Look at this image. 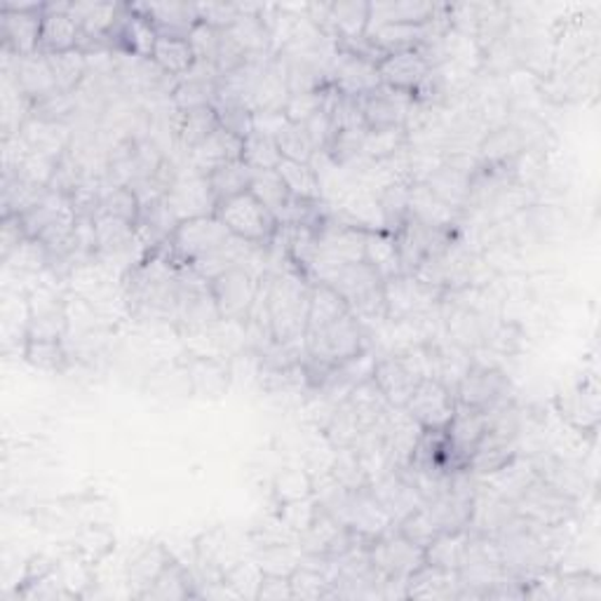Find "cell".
Wrapping results in <instances>:
<instances>
[{
  "label": "cell",
  "instance_id": "1",
  "mask_svg": "<svg viewBox=\"0 0 601 601\" xmlns=\"http://www.w3.org/2000/svg\"><path fill=\"white\" fill-rule=\"evenodd\" d=\"M266 313L264 322L275 344L303 352L305 358V325L311 308L313 280L295 266L277 268L264 275Z\"/></svg>",
  "mask_w": 601,
  "mask_h": 601
},
{
  "label": "cell",
  "instance_id": "2",
  "mask_svg": "<svg viewBox=\"0 0 601 601\" xmlns=\"http://www.w3.org/2000/svg\"><path fill=\"white\" fill-rule=\"evenodd\" d=\"M313 283L329 285L338 297H341L350 313L358 320H376L388 317V308H385V291L383 277L366 264H346L334 268H320L313 275Z\"/></svg>",
  "mask_w": 601,
  "mask_h": 601
},
{
  "label": "cell",
  "instance_id": "3",
  "mask_svg": "<svg viewBox=\"0 0 601 601\" xmlns=\"http://www.w3.org/2000/svg\"><path fill=\"white\" fill-rule=\"evenodd\" d=\"M236 236L219 221L217 214L212 217H197L181 221L175 230L172 240L165 247L179 266H193L212 254L221 252Z\"/></svg>",
  "mask_w": 601,
  "mask_h": 601
},
{
  "label": "cell",
  "instance_id": "4",
  "mask_svg": "<svg viewBox=\"0 0 601 601\" xmlns=\"http://www.w3.org/2000/svg\"><path fill=\"white\" fill-rule=\"evenodd\" d=\"M217 217L236 238L261 247H268L273 242L277 226H280L250 191L221 203L217 207Z\"/></svg>",
  "mask_w": 601,
  "mask_h": 601
},
{
  "label": "cell",
  "instance_id": "5",
  "mask_svg": "<svg viewBox=\"0 0 601 601\" xmlns=\"http://www.w3.org/2000/svg\"><path fill=\"white\" fill-rule=\"evenodd\" d=\"M456 405H464L489 413L507 402H513V385L496 366L470 364L464 378L456 385Z\"/></svg>",
  "mask_w": 601,
  "mask_h": 601
},
{
  "label": "cell",
  "instance_id": "6",
  "mask_svg": "<svg viewBox=\"0 0 601 601\" xmlns=\"http://www.w3.org/2000/svg\"><path fill=\"white\" fill-rule=\"evenodd\" d=\"M364 244H366V230L348 226L344 221L334 219L329 214L327 221L317 228V261H315L313 275L320 268L360 264V261H364Z\"/></svg>",
  "mask_w": 601,
  "mask_h": 601
},
{
  "label": "cell",
  "instance_id": "7",
  "mask_svg": "<svg viewBox=\"0 0 601 601\" xmlns=\"http://www.w3.org/2000/svg\"><path fill=\"white\" fill-rule=\"evenodd\" d=\"M576 503L545 480H538L513 503L515 513L533 527H560L576 517Z\"/></svg>",
  "mask_w": 601,
  "mask_h": 601
},
{
  "label": "cell",
  "instance_id": "8",
  "mask_svg": "<svg viewBox=\"0 0 601 601\" xmlns=\"http://www.w3.org/2000/svg\"><path fill=\"white\" fill-rule=\"evenodd\" d=\"M261 275L250 268H230L209 283L224 322H247L259 297Z\"/></svg>",
  "mask_w": 601,
  "mask_h": 601
},
{
  "label": "cell",
  "instance_id": "9",
  "mask_svg": "<svg viewBox=\"0 0 601 601\" xmlns=\"http://www.w3.org/2000/svg\"><path fill=\"white\" fill-rule=\"evenodd\" d=\"M45 3H3L0 12V38L3 50L14 57H28L40 50Z\"/></svg>",
  "mask_w": 601,
  "mask_h": 601
},
{
  "label": "cell",
  "instance_id": "10",
  "mask_svg": "<svg viewBox=\"0 0 601 601\" xmlns=\"http://www.w3.org/2000/svg\"><path fill=\"white\" fill-rule=\"evenodd\" d=\"M369 562L385 580L407 582L409 576L425 564V550L409 543L397 529H390L369 545Z\"/></svg>",
  "mask_w": 601,
  "mask_h": 601
},
{
  "label": "cell",
  "instance_id": "11",
  "mask_svg": "<svg viewBox=\"0 0 601 601\" xmlns=\"http://www.w3.org/2000/svg\"><path fill=\"white\" fill-rule=\"evenodd\" d=\"M405 411L423 430H444L454 419L456 395L437 378H421Z\"/></svg>",
  "mask_w": 601,
  "mask_h": 601
},
{
  "label": "cell",
  "instance_id": "12",
  "mask_svg": "<svg viewBox=\"0 0 601 601\" xmlns=\"http://www.w3.org/2000/svg\"><path fill=\"white\" fill-rule=\"evenodd\" d=\"M413 95L402 89H395L388 85H381L378 89L369 92L360 97V109L366 130H390L405 128L409 111L413 106Z\"/></svg>",
  "mask_w": 601,
  "mask_h": 601
},
{
  "label": "cell",
  "instance_id": "13",
  "mask_svg": "<svg viewBox=\"0 0 601 601\" xmlns=\"http://www.w3.org/2000/svg\"><path fill=\"white\" fill-rule=\"evenodd\" d=\"M169 209L177 217V221H189L197 217H212L217 214V197H214L209 181L203 175H191V177H177L172 189L165 195Z\"/></svg>",
  "mask_w": 601,
  "mask_h": 601
},
{
  "label": "cell",
  "instance_id": "14",
  "mask_svg": "<svg viewBox=\"0 0 601 601\" xmlns=\"http://www.w3.org/2000/svg\"><path fill=\"white\" fill-rule=\"evenodd\" d=\"M484 430H486V413L464 405H456L454 419L444 428L446 446H449L456 470H464L468 466L477 444H480V440L484 437Z\"/></svg>",
  "mask_w": 601,
  "mask_h": 601
},
{
  "label": "cell",
  "instance_id": "15",
  "mask_svg": "<svg viewBox=\"0 0 601 601\" xmlns=\"http://www.w3.org/2000/svg\"><path fill=\"white\" fill-rule=\"evenodd\" d=\"M332 85L348 97H364L383 85L378 67L350 52L336 50L332 61Z\"/></svg>",
  "mask_w": 601,
  "mask_h": 601
},
{
  "label": "cell",
  "instance_id": "16",
  "mask_svg": "<svg viewBox=\"0 0 601 601\" xmlns=\"http://www.w3.org/2000/svg\"><path fill=\"white\" fill-rule=\"evenodd\" d=\"M376 385L381 393L388 399L390 407L395 409H405L407 402L411 399L416 385L421 383V374L407 358L399 356H388L381 358L374 366V376Z\"/></svg>",
  "mask_w": 601,
  "mask_h": 601
},
{
  "label": "cell",
  "instance_id": "17",
  "mask_svg": "<svg viewBox=\"0 0 601 601\" xmlns=\"http://www.w3.org/2000/svg\"><path fill=\"white\" fill-rule=\"evenodd\" d=\"M71 3H45L43 28H40V50L43 55L69 52L81 45L83 31L71 14Z\"/></svg>",
  "mask_w": 601,
  "mask_h": 601
},
{
  "label": "cell",
  "instance_id": "18",
  "mask_svg": "<svg viewBox=\"0 0 601 601\" xmlns=\"http://www.w3.org/2000/svg\"><path fill=\"white\" fill-rule=\"evenodd\" d=\"M385 308H388V317L393 315H413L421 313L425 308L433 305L435 289L423 285L416 275H397L385 280Z\"/></svg>",
  "mask_w": 601,
  "mask_h": 601
},
{
  "label": "cell",
  "instance_id": "19",
  "mask_svg": "<svg viewBox=\"0 0 601 601\" xmlns=\"http://www.w3.org/2000/svg\"><path fill=\"white\" fill-rule=\"evenodd\" d=\"M236 160H242V139L230 134L224 128H219L212 136H207L203 144L189 153L191 169L195 175H203V177Z\"/></svg>",
  "mask_w": 601,
  "mask_h": 601
},
{
  "label": "cell",
  "instance_id": "20",
  "mask_svg": "<svg viewBox=\"0 0 601 601\" xmlns=\"http://www.w3.org/2000/svg\"><path fill=\"white\" fill-rule=\"evenodd\" d=\"M134 12L142 14L151 26L158 31V36L167 38H187L193 31L197 20V5L189 3H148V5H132Z\"/></svg>",
  "mask_w": 601,
  "mask_h": 601
},
{
  "label": "cell",
  "instance_id": "21",
  "mask_svg": "<svg viewBox=\"0 0 601 601\" xmlns=\"http://www.w3.org/2000/svg\"><path fill=\"white\" fill-rule=\"evenodd\" d=\"M428 73L430 64L421 57L419 50L385 55V59L378 64V75L383 85L409 92V95H416V89L421 87Z\"/></svg>",
  "mask_w": 601,
  "mask_h": 601
},
{
  "label": "cell",
  "instance_id": "22",
  "mask_svg": "<svg viewBox=\"0 0 601 601\" xmlns=\"http://www.w3.org/2000/svg\"><path fill=\"white\" fill-rule=\"evenodd\" d=\"M460 578L458 572H449L435 564H423L419 572H413L407 580V599H425V601H452L458 599Z\"/></svg>",
  "mask_w": 601,
  "mask_h": 601
},
{
  "label": "cell",
  "instance_id": "23",
  "mask_svg": "<svg viewBox=\"0 0 601 601\" xmlns=\"http://www.w3.org/2000/svg\"><path fill=\"white\" fill-rule=\"evenodd\" d=\"M533 468L538 472L541 480H545L548 484H552L554 489H560L562 493H566L568 498L578 501L585 489H588V480H585V470L574 464V460L562 458V456H552V454H543L541 458H531Z\"/></svg>",
  "mask_w": 601,
  "mask_h": 601
},
{
  "label": "cell",
  "instance_id": "24",
  "mask_svg": "<svg viewBox=\"0 0 601 601\" xmlns=\"http://www.w3.org/2000/svg\"><path fill=\"white\" fill-rule=\"evenodd\" d=\"M169 560H172V554H169L165 545H158V543L139 545L134 548V552H130L125 564V576L132 588H136L134 597H142L151 588V582L160 576Z\"/></svg>",
  "mask_w": 601,
  "mask_h": 601
},
{
  "label": "cell",
  "instance_id": "25",
  "mask_svg": "<svg viewBox=\"0 0 601 601\" xmlns=\"http://www.w3.org/2000/svg\"><path fill=\"white\" fill-rule=\"evenodd\" d=\"M437 10L435 3H416V0H385L369 8L366 36L388 24H425Z\"/></svg>",
  "mask_w": 601,
  "mask_h": 601
},
{
  "label": "cell",
  "instance_id": "26",
  "mask_svg": "<svg viewBox=\"0 0 601 601\" xmlns=\"http://www.w3.org/2000/svg\"><path fill=\"white\" fill-rule=\"evenodd\" d=\"M480 480L493 491L498 493L501 498L515 503L524 491H527L536 480H538V472L533 468V460L531 458H513L510 464L503 466L501 470L491 472L486 477H480Z\"/></svg>",
  "mask_w": 601,
  "mask_h": 601
},
{
  "label": "cell",
  "instance_id": "27",
  "mask_svg": "<svg viewBox=\"0 0 601 601\" xmlns=\"http://www.w3.org/2000/svg\"><path fill=\"white\" fill-rule=\"evenodd\" d=\"M95 236H97V259L109 261L125 256L132 252V244H139L136 228L128 221L97 214L95 217Z\"/></svg>",
  "mask_w": 601,
  "mask_h": 601
},
{
  "label": "cell",
  "instance_id": "28",
  "mask_svg": "<svg viewBox=\"0 0 601 601\" xmlns=\"http://www.w3.org/2000/svg\"><path fill=\"white\" fill-rule=\"evenodd\" d=\"M409 217L437 230H452L456 221V209L430 191L428 183H411L409 187Z\"/></svg>",
  "mask_w": 601,
  "mask_h": 601
},
{
  "label": "cell",
  "instance_id": "29",
  "mask_svg": "<svg viewBox=\"0 0 601 601\" xmlns=\"http://www.w3.org/2000/svg\"><path fill=\"white\" fill-rule=\"evenodd\" d=\"M477 151H480V167L515 165L521 151H527V139L515 128H501L489 132Z\"/></svg>",
  "mask_w": 601,
  "mask_h": 601
},
{
  "label": "cell",
  "instance_id": "30",
  "mask_svg": "<svg viewBox=\"0 0 601 601\" xmlns=\"http://www.w3.org/2000/svg\"><path fill=\"white\" fill-rule=\"evenodd\" d=\"M289 97L291 92L283 61L273 57L264 73L259 75V83L254 89V111H285Z\"/></svg>",
  "mask_w": 601,
  "mask_h": 601
},
{
  "label": "cell",
  "instance_id": "31",
  "mask_svg": "<svg viewBox=\"0 0 601 601\" xmlns=\"http://www.w3.org/2000/svg\"><path fill=\"white\" fill-rule=\"evenodd\" d=\"M195 578L189 566H183L175 557L167 562V566L160 572V576L151 582V588L139 599H158V601H172V599H189L197 597L193 590Z\"/></svg>",
  "mask_w": 601,
  "mask_h": 601
},
{
  "label": "cell",
  "instance_id": "32",
  "mask_svg": "<svg viewBox=\"0 0 601 601\" xmlns=\"http://www.w3.org/2000/svg\"><path fill=\"white\" fill-rule=\"evenodd\" d=\"M369 8L372 3H360V0H348V3H332V28L329 38L336 43L358 40L366 36Z\"/></svg>",
  "mask_w": 601,
  "mask_h": 601
},
{
  "label": "cell",
  "instance_id": "33",
  "mask_svg": "<svg viewBox=\"0 0 601 601\" xmlns=\"http://www.w3.org/2000/svg\"><path fill=\"white\" fill-rule=\"evenodd\" d=\"M364 261L372 266L383 280L402 275V266H399V252L395 236L388 230H376V233H366L364 244Z\"/></svg>",
  "mask_w": 601,
  "mask_h": 601
},
{
  "label": "cell",
  "instance_id": "34",
  "mask_svg": "<svg viewBox=\"0 0 601 601\" xmlns=\"http://www.w3.org/2000/svg\"><path fill=\"white\" fill-rule=\"evenodd\" d=\"M219 128V116L214 111V106H197V109L181 111V122L177 130L179 144L191 153Z\"/></svg>",
  "mask_w": 601,
  "mask_h": 601
},
{
  "label": "cell",
  "instance_id": "35",
  "mask_svg": "<svg viewBox=\"0 0 601 601\" xmlns=\"http://www.w3.org/2000/svg\"><path fill=\"white\" fill-rule=\"evenodd\" d=\"M252 179H254V169L250 165H244L242 160L228 163L219 169H214L212 175H207L209 189L217 197V205L226 203V200L242 195L252 189Z\"/></svg>",
  "mask_w": 601,
  "mask_h": 601
},
{
  "label": "cell",
  "instance_id": "36",
  "mask_svg": "<svg viewBox=\"0 0 601 601\" xmlns=\"http://www.w3.org/2000/svg\"><path fill=\"white\" fill-rule=\"evenodd\" d=\"M153 64H156L163 73L175 75V79H181L187 75L193 64H195V55L191 50V45L187 38H167L160 36L156 48H153Z\"/></svg>",
  "mask_w": 601,
  "mask_h": 601
},
{
  "label": "cell",
  "instance_id": "37",
  "mask_svg": "<svg viewBox=\"0 0 601 601\" xmlns=\"http://www.w3.org/2000/svg\"><path fill=\"white\" fill-rule=\"evenodd\" d=\"M468 541H470L468 529L440 533L435 541L425 548V562L442 566V568H449V572H458V568L466 562Z\"/></svg>",
  "mask_w": 601,
  "mask_h": 601
},
{
  "label": "cell",
  "instance_id": "38",
  "mask_svg": "<svg viewBox=\"0 0 601 601\" xmlns=\"http://www.w3.org/2000/svg\"><path fill=\"white\" fill-rule=\"evenodd\" d=\"M48 57V64L52 69L57 89L64 92V95H73L75 87H81L85 75L89 71V61L83 50H69V52H57V55H45Z\"/></svg>",
  "mask_w": 601,
  "mask_h": 601
},
{
  "label": "cell",
  "instance_id": "39",
  "mask_svg": "<svg viewBox=\"0 0 601 601\" xmlns=\"http://www.w3.org/2000/svg\"><path fill=\"white\" fill-rule=\"evenodd\" d=\"M250 193L273 214L275 221L280 219V214L285 212V207L291 200L289 189L285 187V181L275 172V169H259V172H254Z\"/></svg>",
  "mask_w": 601,
  "mask_h": 601
},
{
  "label": "cell",
  "instance_id": "40",
  "mask_svg": "<svg viewBox=\"0 0 601 601\" xmlns=\"http://www.w3.org/2000/svg\"><path fill=\"white\" fill-rule=\"evenodd\" d=\"M275 172L280 175L285 181V187L289 189L291 195H297L301 200H322V189H320V179L315 175V169L311 165L295 163V160H280L275 167Z\"/></svg>",
  "mask_w": 601,
  "mask_h": 601
},
{
  "label": "cell",
  "instance_id": "41",
  "mask_svg": "<svg viewBox=\"0 0 601 601\" xmlns=\"http://www.w3.org/2000/svg\"><path fill=\"white\" fill-rule=\"evenodd\" d=\"M291 597L295 599H332L334 585L325 572H320L317 566L299 562L295 572L289 574Z\"/></svg>",
  "mask_w": 601,
  "mask_h": 601
},
{
  "label": "cell",
  "instance_id": "42",
  "mask_svg": "<svg viewBox=\"0 0 601 601\" xmlns=\"http://www.w3.org/2000/svg\"><path fill=\"white\" fill-rule=\"evenodd\" d=\"M411 144V136L405 128H390V130H369L364 139V158L378 163L388 160L397 153L407 151Z\"/></svg>",
  "mask_w": 601,
  "mask_h": 601
},
{
  "label": "cell",
  "instance_id": "43",
  "mask_svg": "<svg viewBox=\"0 0 601 601\" xmlns=\"http://www.w3.org/2000/svg\"><path fill=\"white\" fill-rule=\"evenodd\" d=\"M3 266L17 275H43L50 268V252L38 238H26Z\"/></svg>",
  "mask_w": 601,
  "mask_h": 601
},
{
  "label": "cell",
  "instance_id": "44",
  "mask_svg": "<svg viewBox=\"0 0 601 601\" xmlns=\"http://www.w3.org/2000/svg\"><path fill=\"white\" fill-rule=\"evenodd\" d=\"M212 106L219 116V125L224 130H228L230 134L244 139L247 134L254 132V122H252L254 111L244 101H240L236 97H228V95H219L217 92V99H214Z\"/></svg>",
  "mask_w": 601,
  "mask_h": 601
},
{
  "label": "cell",
  "instance_id": "45",
  "mask_svg": "<svg viewBox=\"0 0 601 601\" xmlns=\"http://www.w3.org/2000/svg\"><path fill=\"white\" fill-rule=\"evenodd\" d=\"M22 356L28 364L43 369V372L61 374L69 366V352L61 341H31L26 338Z\"/></svg>",
  "mask_w": 601,
  "mask_h": 601
},
{
  "label": "cell",
  "instance_id": "46",
  "mask_svg": "<svg viewBox=\"0 0 601 601\" xmlns=\"http://www.w3.org/2000/svg\"><path fill=\"white\" fill-rule=\"evenodd\" d=\"M280 160L283 153L273 136L252 132L242 139V163L250 165L254 172H259V169H275Z\"/></svg>",
  "mask_w": 601,
  "mask_h": 601
},
{
  "label": "cell",
  "instance_id": "47",
  "mask_svg": "<svg viewBox=\"0 0 601 601\" xmlns=\"http://www.w3.org/2000/svg\"><path fill=\"white\" fill-rule=\"evenodd\" d=\"M97 214H106V217H116L136 226L139 214H142V203H139L136 193L130 187H111L104 191Z\"/></svg>",
  "mask_w": 601,
  "mask_h": 601
},
{
  "label": "cell",
  "instance_id": "48",
  "mask_svg": "<svg viewBox=\"0 0 601 601\" xmlns=\"http://www.w3.org/2000/svg\"><path fill=\"white\" fill-rule=\"evenodd\" d=\"M261 580H264V568L252 560H238L224 574V582L238 594V599H256Z\"/></svg>",
  "mask_w": 601,
  "mask_h": 601
},
{
  "label": "cell",
  "instance_id": "49",
  "mask_svg": "<svg viewBox=\"0 0 601 601\" xmlns=\"http://www.w3.org/2000/svg\"><path fill=\"white\" fill-rule=\"evenodd\" d=\"M395 529H397L399 536H405L409 543L419 545L423 550L442 533L440 527L435 524V519H433V515L428 513L425 505L416 507V510L411 515H407L402 521H399Z\"/></svg>",
  "mask_w": 601,
  "mask_h": 601
},
{
  "label": "cell",
  "instance_id": "50",
  "mask_svg": "<svg viewBox=\"0 0 601 601\" xmlns=\"http://www.w3.org/2000/svg\"><path fill=\"white\" fill-rule=\"evenodd\" d=\"M275 142H277V148H280L285 160L311 165V160L315 156L311 139H308L305 130L301 125H295V122H287V128L275 136Z\"/></svg>",
  "mask_w": 601,
  "mask_h": 601
},
{
  "label": "cell",
  "instance_id": "51",
  "mask_svg": "<svg viewBox=\"0 0 601 601\" xmlns=\"http://www.w3.org/2000/svg\"><path fill=\"white\" fill-rule=\"evenodd\" d=\"M273 491L280 505L313 498V477L303 470H283L275 477Z\"/></svg>",
  "mask_w": 601,
  "mask_h": 601
},
{
  "label": "cell",
  "instance_id": "52",
  "mask_svg": "<svg viewBox=\"0 0 601 601\" xmlns=\"http://www.w3.org/2000/svg\"><path fill=\"white\" fill-rule=\"evenodd\" d=\"M221 36H224V31L214 28L205 22H197L191 34H189V45H191V50L195 55V61H207V64L217 67Z\"/></svg>",
  "mask_w": 601,
  "mask_h": 601
},
{
  "label": "cell",
  "instance_id": "53",
  "mask_svg": "<svg viewBox=\"0 0 601 601\" xmlns=\"http://www.w3.org/2000/svg\"><path fill=\"white\" fill-rule=\"evenodd\" d=\"M71 113H73V99L71 95H64V92H55V95L36 101L34 109H31V118L43 122H55V125H64Z\"/></svg>",
  "mask_w": 601,
  "mask_h": 601
},
{
  "label": "cell",
  "instance_id": "54",
  "mask_svg": "<svg viewBox=\"0 0 601 601\" xmlns=\"http://www.w3.org/2000/svg\"><path fill=\"white\" fill-rule=\"evenodd\" d=\"M280 524L289 531V533H303L308 527H311V521L317 513V503L315 498H303V501H295V503H283L280 505Z\"/></svg>",
  "mask_w": 601,
  "mask_h": 601
},
{
  "label": "cell",
  "instance_id": "55",
  "mask_svg": "<svg viewBox=\"0 0 601 601\" xmlns=\"http://www.w3.org/2000/svg\"><path fill=\"white\" fill-rule=\"evenodd\" d=\"M240 17L238 3H207L197 5V20L219 31H228Z\"/></svg>",
  "mask_w": 601,
  "mask_h": 601
},
{
  "label": "cell",
  "instance_id": "56",
  "mask_svg": "<svg viewBox=\"0 0 601 601\" xmlns=\"http://www.w3.org/2000/svg\"><path fill=\"white\" fill-rule=\"evenodd\" d=\"M26 240L20 217H3V236H0V259L8 261L12 252Z\"/></svg>",
  "mask_w": 601,
  "mask_h": 601
},
{
  "label": "cell",
  "instance_id": "57",
  "mask_svg": "<svg viewBox=\"0 0 601 601\" xmlns=\"http://www.w3.org/2000/svg\"><path fill=\"white\" fill-rule=\"evenodd\" d=\"M256 599H261V601H283V599H295V597H291L289 576L264 574V580H261V588H259Z\"/></svg>",
  "mask_w": 601,
  "mask_h": 601
},
{
  "label": "cell",
  "instance_id": "58",
  "mask_svg": "<svg viewBox=\"0 0 601 601\" xmlns=\"http://www.w3.org/2000/svg\"><path fill=\"white\" fill-rule=\"evenodd\" d=\"M254 132L268 134V136H277L285 128H287V116L285 111H254Z\"/></svg>",
  "mask_w": 601,
  "mask_h": 601
}]
</instances>
